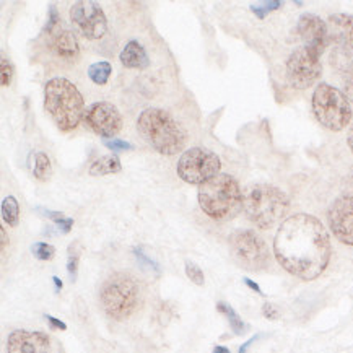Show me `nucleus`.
Masks as SVG:
<instances>
[{"label": "nucleus", "mask_w": 353, "mask_h": 353, "mask_svg": "<svg viewBox=\"0 0 353 353\" xmlns=\"http://www.w3.org/2000/svg\"><path fill=\"white\" fill-rule=\"evenodd\" d=\"M274 252L287 272L301 280H314L327 267L332 248L329 233L316 216L296 214L280 225Z\"/></svg>", "instance_id": "nucleus-1"}, {"label": "nucleus", "mask_w": 353, "mask_h": 353, "mask_svg": "<svg viewBox=\"0 0 353 353\" xmlns=\"http://www.w3.org/2000/svg\"><path fill=\"white\" fill-rule=\"evenodd\" d=\"M137 129L145 142L161 155L171 157L184 150L188 134L168 111L148 108L139 116Z\"/></svg>", "instance_id": "nucleus-2"}, {"label": "nucleus", "mask_w": 353, "mask_h": 353, "mask_svg": "<svg viewBox=\"0 0 353 353\" xmlns=\"http://www.w3.org/2000/svg\"><path fill=\"white\" fill-rule=\"evenodd\" d=\"M44 108L64 132L74 130L85 117V101L79 88L67 79H51L44 87Z\"/></svg>", "instance_id": "nucleus-3"}, {"label": "nucleus", "mask_w": 353, "mask_h": 353, "mask_svg": "<svg viewBox=\"0 0 353 353\" xmlns=\"http://www.w3.org/2000/svg\"><path fill=\"white\" fill-rule=\"evenodd\" d=\"M243 209L257 228L269 230L282 221L290 212V199L279 188L256 184L243 194Z\"/></svg>", "instance_id": "nucleus-4"}, {"label": "nucleus", "mask_w": 353, "mask_h": 353, "mask_svg": "<svg viewBox=\"0 0 353 353\" xmlns=\"http://www.w3.org/2000/svg\"><path fill=\"white\" fill-rule=\"evenodd\" d=\"M199 203L203 214L214 220H232L243 209V192L230 174H219L199 188Z\"/></svg>", "instance_id": "nucleus-5"}, {"label": "nucleus", "mask_w": 353, "mask_h": 353, "mask_svg": "<svg viewBox=\"0 0 353 353\" xmlns=\"http://www.w3.org/2000/svg\"><path fill=\"white\" fill-rule=\"evenodd\" d=\"M142 300L140 285L128 274H114L103 283L99 301L110 318L124 321L132 316Z\"/></svg>", "instance_id": "nucleus-6"}, {"label": "nucleus", "mask_w": 353, "mask_h": 353, "mask_svg": "<svg viewBox=\"0 0 353 353\" xmlns=\"http://www.w3.org/2000/svg\"><path fill=\"white\" fill-rule=\"evenodd\" d=\"M313 111L321 125L334 132L345 129L353 116L350 101L345 93L336 87H330L329 83H321L314 90Z\"/></svg>", "instance_id": "nucleus-7"}, {"label": "nucleus", "mask_w": 353, "mask_h": 353, "mask_svg": "<svg viewBox=\"0 0 353 353\" xmlns=\"http://www.w3.org/2000/svg\"><path fill=\"white\" fill-rule=\"evenodd\" d=\"M234 261L246 270H262L269 265L270 254L264 239L252 230H238L230 236Z\"/></svg>", "instance_id": "nucleus-8"}, {"label": "nucleus", "mask_w": 353, "mask_h": 353, "mask_svg": "<svg viewBox=\"0 0 353 353\" xmlns=\"http://www.w3.org/2000/svg\"><path fill=\"white\" fill-rule=\"evenodd\" d=\"M221 161L214 152L205 148H191L179 158L176 173L184 183L202 185L220 174Z\"/></svg>", "instance_id": "nucleus-9"}, {"label": "nucleus", "mask_w": 353, "mask_h": 353, "mask_svg": "<svg viewBox=\"0 0 353 353\" xmlns=\"http://www.w3.org/2000/svg\"><path fill=\"white\" fill-rule=\"evenodd\" d=\"M323 74L321 56L307 48H298L287 61V77L290 85L296 90H306L318 81Z\"/></svg>", "instance_id": "nucleus-10"}, {"label": "nucleus", "mask_w": 353, "mask_h": 353, "mask_svg": "<svg viewBox=\"0 0 353 353\" xmlns=\"http://www.w3.org/2000/svg\"><path fill=\"white\" fill-rule=\"evenodd\" d=\"M70 21L87 39H99L106 34L108 21L103 8L92 0H81L70 8Z\"/></svg>", "instance_id": "nucleus-11"}, {"label": "nucleus", "mask_w": 353, "mask_h": 353, "mask_svg": "<svg viewBox=\"0 0 353 353\" xmlns=\"http://www.w3.org/2000/svg\"><path fill=\"white\" fill-rule=\"evenodd\" d=\"M85 124L93 130L94 134L101 135V137H114L121 132L122 114L112 103L99 101L93 103L92 106L85 111Z\"/></svg>", "instance_id": "nucleus-12"}, {"label": "nucleus", "mask_w": 353, "mask_h": 353, "mask_svg": "<svg viewBox=\"0 0 353 353\" xmlns=\"http://www.w3.org/2000/svg\"><path fill=\"white\" fill-rule=\"evenodd\" d=\"M327 221L339 241L353 246V196H341L332 202L327 212Z\"/></svg>", "instance_id": "nucleus-13"}, {"label": "nucleus", "mask_w": 353, "mask_h": 353, "mask_svg": "<svg viewBox=\"0 0 353 353\" xmlns=\"http://www.w3.org/2000/svg\"><path fill=\"white\" fill-rule=\"evenodd\" d=\"M296 30L303 41V46L316 52L318 56H323L325 48L330 43L327 23H325L323 18L316 17L313 13H305L298 20Z\"/></svg>", "instance_id": "nucleus-14"}, {"label": "nucleus", "mask_w": 353, "mask_h": 353, "mask_svg": "<svg viewBox=\"0 0 353 353\" xmlns=\"http://www.w3.org/2000/svg\"><path fill=\"white\" fill-rule=\"evenodd\" d=\"M7 353H51V342L43 332L13 330L7 341Z\"/></svg>", "instance_id": "nucleus-15"}, {"label": "nucleus", "mask_w": 353, "mask_h": 353, "mask_svg": "<svg viewBox=\"0 0 353 353\" xmlns=\"http://www.w3.org/2000/svg\"><path fill=\"white\" fill-rule=\"evenodd\" d=\"M329 36L337 44L339 51L353 56V17L347 13H336L327 20Z\"/></svg>", "instance_id": "nucleus-16"}, {"label": "nucleus", "mask_w": 353, "mask_h": 353, "mask_svg": "<svg viewBox=\"0 0 353 353\" xmlns=\"http://www.w3.org/2000/svg\"><path fill=\"white\" fill-rule=\"evenodd\" d=\"M51 49L59 59H64V61H75L80 56L79 39L69 30H59L52 34Z\"/></svg>", "instance_id": "nucleus-17"}, {"label": "nucleus", "mask_w": 353, "mask_h": 353, "mask_svg": "<svg viewBox=\"0 0 353 353\" xmlns=\"http://www.w3.org/2000/svg\"><path fill=\"white\" fill-rule=\"evenodd\" d=\"M119 61L122 62V65L128 67V69H139V70L147 69L148 64H150V61H148V54L139 41H129V43L125 44L124 49L121 51Z\"/></svg>", "instance_id": "nucleus-18"}, {"label": "nucleus", "mask_w": 353, "mask_h": 353, "mask_svg": "<svg viewBox=\"0 0 353 353\" xmlns=\"http://www.w3.org/2000/svg\"><path fill=\"white\" fill-rule=\"evenodd\" d=\"M121 171V160L116 155H106L98 158L97 161H93V165L90 166V176H106V174H114Z\"/></svg>", "instance_id": "nucleus-19"}, {"label": "nucleus", "mask_w": 353, "mask_h": 353, "mask_svg": "<svg viewBox=\"0 0 353 353\" xmlns=\"http://www.w3.org/2000/svg\"><path fill=\"white\" fill-rule=\"evenodd\" d=\"M111 72H112V67L110 62H106V61L94 62V64L88 67L90 80H92L93 83L99 85V87L108 83V80H110V77H111Z\"/></svg>", "instance_id": "nucleus-20"}, {"label": "nucleus", "mask_w": 353, "mask_h": 353, "mask_svg": "<svg viewBox=\"0 0 353 353\" xmlns=\"http://www.w3.org/2000/svg\"><path fill=\"white\" fill-rule=\"evenodd\" d=\"M216 310H219L221 314L226 316V319H228V323H230V325H232L233 332L236 334V336H241V334L246 332L248 325L243 323V319L239 318L238 313L233 310L232 306L226 305V303H223V301H220L219 305H216Z\"/></svg>", "instance_id": "nucleus-21"}, {"label": "nucleus", "mask_w": 353, "mask_h": 353, "mask_svg": "<svg viewBox=\"0 0 353 353\" xmlns=\"http://www.w3.org/2000/svg\"><path fill=\"white\" fill-rule=\"evenodd\" d=\"M2 219L8 226H17L20 220V205H18L17 199L8 196L2 202Z\"/></svg>", "instance_id": "nucleus-22"}, {"label": "nucleus", "mask_w": 353, "mask_h": 353, "mask_svg": "<svg viewBox=\"0 0 353 353\" xmlns=\"http://www.w3.org/2000/svg\"><path fill=\"white\" fill-rule=\"evenodd\" d=\"M52 174L51 160H49L46 153L38 152L34 155V166H33V176L39 181H48L49 176Z\"/></svg>", "instance_id": "nucleus-23"}, {"label": "nucleus", "mask_w": 353, "mask_h": 353, "mask_svg": "<svg viewBox=\"0 0 353 353\" xmlns=\"http://www.w3.org/2000/svg\"><path fill=\"white\" fill-rule=\"evenodd\" d=\"M341 70L343 72V85H345V97L348 101H353V56H347L342 61Z\"/></svg>", "instance_id": "nucleus-24"}, {"label": "nucleus", "mask_w": 353, "mask_h": 353, "mask_svg": "<svg viewBox=\"0 0 353 353\" xmlns=\"http://www.w3.org/2000/svg\"><path fill=\"white\" fill-rule=\"evenodd\" d=\"M81 248L80 243L75 241L69 246V259H67V270H69V277L72 282H75L77 279V270H79V262H80Z\"/></svg>", "instance_id": "nucleus-25"}, {"label": "nucleus", "mask_w": 353, "mask_h": 353, "mask_svg": "<svg viewBox=\"0 0 353 353\" xmlns=\"http://www.w3.org/2000/svg\"><path fill=\"white\" fill-rule=\"evenodd\" d=\"M31 252H33L36 259L39 261H51L56 256V249L48 243H34L31 246Z\"/></svg>", "instance_id": "nucleus-26"}, {"label": "nucleus", "mask_w": 353, "mask_h": 353, "mask_svg": "<svg viewBox=\"0 0 353 353\" xmlns=\"http://www.w3.org/2000/svg\"><path fill=\"white\" fill-rule=\"evenodd\" d=\"M39 212H43L44 215L48 216V219H51L52 221H56L57 226H61V230L64 233H69L72 225H74V220L69 219V216H65L64 214H59V212H52V210H43V209H38Z\"/></svg>", "instance_id": "nucleus-27"}, {"label": "nucleus", "mask_w": 353, "mask_h": 353, "mask_svg": "<svg viewBox=\"0 0 353 353\" xmlns=\"http://www.w3.org/2000/svg\"><path fill=\"white\" fill-rule=\"evenodd\" d=\"M185 275L191 279V282L199 285V287H202V285L205 283V277H203L202 269L191 261H185Z\"/></svg>", "instance_id": "nucleus-28"}, {"label": "nucleus", "mask_w": 353, "mask_h": 353, "mask_svg": "<svg viewBox=\"0 0 353 353\" xmlns=\"http://www.w3.org/2000/svg\"><path fill=\"white\" fill-rule=\"evenodd\" d=\"M282 7V2L280 0H274V2H261V3H254V6H251V10L256 13L257 17L261 18H265V15L269 12L272 10H277V8Z\"/></svg>", "instance_id": "nucleus-29"}, {"label": "nucleus", "mask_w": 353, "mask_h": 353, "mask_svg": "<svg viewBox=\"0 0 353 353\" xmlns=\"http://www.w3.org/2000/svg\"><path fill=\"white\" fill-rule=\"evenodd\" d=\"M105 147L110 148L111 152H128V150H132L134 145L129 143V142H124V140H119V139H105Z\"/></svg>", "instance_id": "nucleus-30"}, {"label": "nucleus", "mask_w": 353, "mask_h": 353, "mask_svg": "<svg viewBox=\"0 0 353 353\" xmlns=\"http://www.w3.org/2000/svg\"><path fill=\"white\" fill-rule=\"evenodd\" d=\"M61 15H59V12H57V8L54 7V6H51V8H49V18H48V26H46V30H48V33L49 34H54V33H57V28L59 26H61Z\"/></svg>", "instance_id": "nucleus-31"}, {"label": "nucleus", "mask_w": 353, "mask_h": 353, "mask_svg": "<svg viewBox=\"0 0 353 353\" xmlns=\"http://www.w3.org/2000/svg\"><path fill=\"white\" fill-rule=\"evenodd\" d=\"M13 79V67L10 61L6 57H2V87H8L12 83Z\"/></svg>", "instance_id": "nucleus-32"}, {"label": "nucleus", "mask_w": 353, "mask_h": 353, "mask_svg": "<svg viewBox=\"0 0 353 353\" xmlns=\"http://www.w3.org/2000/svg\"><path fill=\"white\" fill-rule=\"evenodd\" d=\"M262 313H264L267 319H272V321L279 319V316H280L277 307H275L274 305H270V303H265L264 307H262Z\"/></svg>", "instance_id": "nucleus-33"}, {"label": "nucleus", "mask_w": 353, "mask_h": 353, "mask_svg": "<svg viewBox=\"0 0 353 353\" xmlns=\"http://www.w3.org/2000/svg\"><path fill=\"white\" fill-rule=\"evenodd\" d=\"M46 319H48V323L51 324L54 329H61V330H65V329H67V325H65L64 323H62V321L52 318V316H48V314H46Z\"/></svg>", "instance_id": "nucleus-34"}, {"label": "nucleus", "mask_w": 353, "mask_h": 353, "mask_svg": "<svg viewBox=\"0 0 353 353\" xmlns=\"http://www.w3.org/2000/svg\"><path fill=\"white\" fill-rule=\"evenodd\" d=\"M135 256H137V259H140V261H142V262H145V264H148V265H150V267H155V269L158 270V265L155 264V262H153V261H150V259H148V257L147 256H145L143 254V252L142 251H140V249H135Z\"/></svg>", "instance_id": "nucleus-35"}, {"label": "nucleus", "mask_w": 353, "mask_h": 353, "mask_svg": "<svg viewBox=\"0 0 353 353\" xmlns=\"http://www.w3.org/2000/svg\"><path fill=\"white\" fill-rule=\"evenodd\" d=\"M244 283H246V285H248V287H249V288H251V290H254V292H257V293H259V295H264V293H262V290L259 288V285H257V283H254V282H252V280H251V279H244Z\"/></svg>", "instance_id": "nucleus-36"}, {"label": "nucleus", "mask_w": 353, "mask_h": 353, "mask_svg": "<svg viewBox=\"0 0 353 353\" xmlns=\"http://www.w3.org/2000/svg\"><path fill=\"white\" fill-rule=\"evenodd\" d=\"M0 236H2V251H6V248L8 244V238H7V232L3 228H0Z\"/></svg>", "instance_id": "nucleus-37"}, {"label": "nucleus", "mask_w": 353, "mask_h": 353, "mask_svg": "<svg viewBox=\"0 0 353 353\" xmlns=\"http://www.w3.org/2000/svg\"><path fill=\"white\" fill-rule=\"evenodd\" d=\"M256 339H257V337H252L251 341H248L246 343H244V345H241V348H239V353H246V352H248V348H249V345H251V343L254 342Z\"/></svg>", "instance_id": "nucleus-38"}, {"label": "nucleus", "mask_w": 353, "mask_h": 353, "mask_svg": "<svg viewBox=\"0 0 353 353\" xmlns=\"http://www.w3.org/2000/svg\"><path fill=\"white\" fill-rule=\"evenodd\" d=\"M214 353H232L228 350V348L226 347H221V345H216L215 348H214Z\"/></svg>", "instance_id": "nucleus-39"}, {"label": "nucleus", "mask_w": 353, "mask_h": 353, "mask_svg": "<svg viewBox=\"0 0 353 353\" xmlns=\"http://www.w3.org/2000/svg\"><path fill=\"white\" fill-rule=\"evenodd\" d=\"M348 145H350V148H352V152H353V125H352V129H350V134H348Z\"/></svg>", "instance_id": "nucleus-40"}, {"label": "nucleus", "mask_w": 353, "mask_h": 353, "mask_svg": "<svg viewBox=\"0 0 353 353\" xmlns=\"http://www.w3.org/2000/svg\"><path fill=\"white\" fill-rule=\"evenodd\" d=\"M348 185H350V191H348V196H353V174L350 176V181H348Z\"/></svg>", "instance_id": "nucleus-41"}, {"label": "nucleus", "mask_w": 353, "mask_h": 353, "mask_svg": "<svg viewBox=\"0 0 353 353\" xmlns=\"http://www.w3.org/2000/svg\"><path fill=\"white\" fill-rule=\"evenodd\" d=\"M52 280H54V283H56L57 290H61V288H62V282H61V280H59V277H54Z\"/></svg>", "instance_id": "nucleus-42"}]
</instances>
